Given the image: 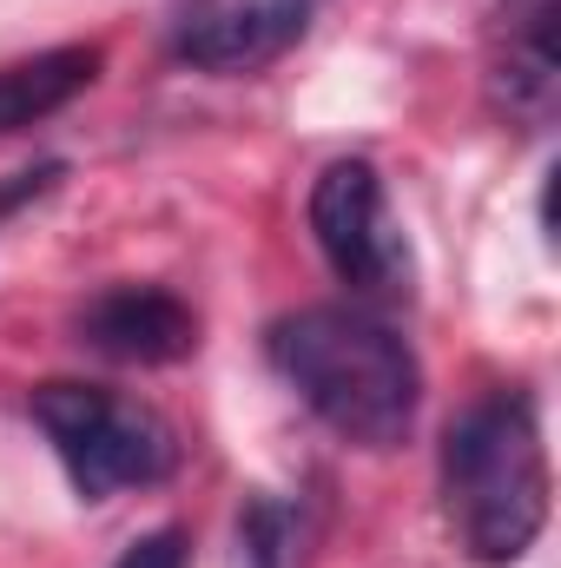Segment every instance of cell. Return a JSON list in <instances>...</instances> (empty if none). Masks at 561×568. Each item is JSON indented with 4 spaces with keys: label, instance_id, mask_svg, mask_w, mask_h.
<instances>
[{
    "label": "cell",
    "instance_id": "6da1fadb",
    "mask_svg": "<svg viewBox=\"0 0 561 568\" xmlns=\"http://www.w3.org/2000/svg\"><path fill=\"white\" fill-rule=\"evenodd\" d=\"M278 377L304 397V410L357 449H397L422 404L417 351L370 317L364 304H304L284 311L265 337Z\"/></svg>",
    "mask_w": 561,
    "mask_h": 568
},
{
    "label": "cell",
    "instance_id": "7a4b0ae2",
    "mask_svg": "<svg viewBox=\"0 0 561 568\" xmlns=\"http://www.w3.org/2000/svg\"><path fill=\"white\" fill-rule=\"evenodd\" d=\"M442 509L476 562H522L549 523V449L522 390L476 397L442 429Z\"/></svg>",
    "mask_w": 561,
    "mask_h": 568
},
{
    "label": "cell",
    "instance_id": "3957f363",
    "mask_svg": "<svg viewBox=\"0 0 561 568\" xmlns=\"http://www.w3.org/2000/svg\"><path fill=\"white\" fill-rule=\"evenodd\" d=\"M33 424L53 443L67 483L80 503H106L120 489H152L178 469V436L172 424L100 384H40L33 390Z\"/></svg>",
    "mask_w": 561,
    "mask_h": 568
},
{
    "label": "cell",
    "instance_id": "277c9868",
    "mask_svg": "<svg viewBox=\"0 0 561 568\" xmlns=\"http://www.w3.org/2000/svg\"><path fill=\"white\" fill-rule=\"evenodd\" d=\"M310 239L337 284L357 297H410V239L390 212L384 172L370 159H330L310 185Z\"/></svg>",
    "mask_w": 561,
    "mask_h": 568
},
{
    "label": "cell",
    "instance_id": "5b68a950",
    "mask_svg": "<svg viewBox=\"0 0 561 568\" xmlns=\"http://www.w3.org/2000/svg\"><path fill=\"white\" fill-rule=\"evenodd\" d=\"M73 337L113 364H185L198 351V311L165 284H106L73 311Z\"/></svg>",
    "mask_w": 561,
    "mask_h": 568
},
{
    "label": "cell",
    "instance_id": "8992f818",
    "mask_svg": "<svg viewBox=\"0 0 561 568\" xmlns=\"http://www.w3.org/2000/svg\"><path fill=\"white\" fill-rule=\"evenodd\" d=\"M317 0H198L185 7L172 53L205 73H252L304 40Z\"/></svg>",
    "mask_w": 561,
    "mask_h": 568
},
{
    "label": "cell",
    "instance_id": "52a82bcc",
    "mask_svg": "<svg viewBox=\"0 0 561 568\" xmlns=\"http://www.w3.org/2000/svg\"><path fill=\"white\" fill-rule=\"evenodd\" d=\"M93 80H100V47H53V53L0 67V133H27V126L53 120Z\"/></svg>",
    "mask_w": 561,
    "mask_h": 568
},
{
    "label": "cell",
    "instance_id": "ba28073f",
    "mask_svg": "<svg viewBox=\"0 0 561 568\" xmlns=\"http://www.w3.org/2000/svg\"><path fill=\"white\" fill-rule=\"evenodd\" d=\"M555 73H561V53H555V0H529L516 13V40H509V60L496 73L502 87V106L516 120H549L555 113Z\"/></svg>",
    "mask_w": 561,
    "mask_h": 568
},
{
    "label": "cell",
    "instance_id": "9c48e42d",
    "mask_svg": "<svg viewBox=\"0 0 561 568\" xmlns=\"http://www.w3.org/2000/svg\"><path fill=\"white\" fill-rule=\"evenodd\" d=\"M238 549H245V568H290L297 556V509L278 503V496H252L245 516H238Z\"/></svg>",
    "mask_w": 561,
    "mask_h": 568
},
{
    "label": "cell",
    "instance_id": "30bf717a",
    "mask_svg": "<svg viewBox=\"0 0 561 568\" xmlns=\"http://www.w3.org/2000/svg\"><path fill=\"white\" fill-rule=\"evenodd\" d=\"M113 568H185V536H178V529H152V536H140Z\"/></svg>",
    "mask_w": 561,
    "mask_h": 568
}]
</instances>
